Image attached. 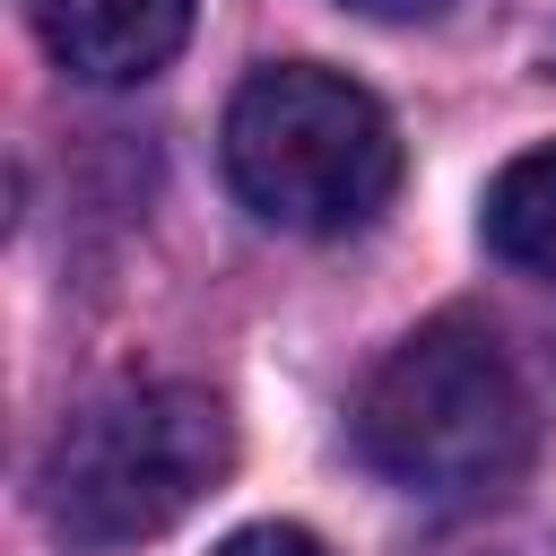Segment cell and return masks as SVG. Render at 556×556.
Here are the masks:
<instances>
[{
    "label": "cell",
    "instance_id": "6da1fadb",
    "mask_svg": "<svg viewBox=\"0 0 556 556\" xmlns=\"http://www.w3.org/2000/svg\"><path fill=\"white\" fill-rule=\"evenodd\" d=\"M348 434L374 478L460 504V495L504 486L530 460V391H521L513 356L495 348V330L443 313L365 374Z\"/></svg>",
    "mask_w": 556,
    "mask_h": 556
},
{
    "label": "cell",
    "instance_id": "7a4b0ae2",
    "mask_svg": "<svg viewBox=\"0 0 556 556\" xmlns=\"http://www.w3.org/2000/svg\"><path fill=\"white\" fill-rule=\"evenodd\" d=\"M235 469V426L200 382H113L61 417L43 452V513L70 547H130L174 530Z\"/></svg>",
    "mask_w": 556,
    "mask_h": 556
},
{
    "label": "cell",
    "instance_id": "3957f363",
    "mask_svg": "<svg viewBox=\"0 0 556 556\" xmlns=\"http://www.w3.org/2000/svg\"><path fill=\"white\" fill-rule=\"evenodd\" d=\"M226 182L278 235H356L400 191V130L356 78L278 61L226 104Z\"/></svg>",
    "mask_w": 556,
    "mask_h": 556
},
{
    "label": "cell",
    "instance_id": "277c9868",
    "mask_svg": "<svg viewBox=\"0 0 556 556\" xmlns=\"http://www.w3.org/2000/svg\"><path fill=\"white\" fill-rule=\"evenodd\" d=\"M26 9L43 52L87 87H139L191 35V0H26Z\"/></svg>",
    "mask_w": 556,
    "mask_h": 556
},
{
    "label": "cell",
    "instance_id": "5b68a950",
    "mask_svg": "<svg viewBox=\"0 0 556 556\" xmlns=\"http://www.w3.org/2000/svg\"><path fill=\"white\" fill-rule=\"evenodd\" d=\"M478 235H486L495 261H513V269H530V278H556V148H521V156L486 182Z\"/></svg>",
    "mask_w": 556,
    "mask_h": 556
},
{
    "label": "cell",
    "instance_id": "8992f818",
    "mask_svg": "<svg viewBox=\"0 0 556 556\" xmlns=\"http://www.w3.org/2000/svg\"><path fill=\"white\" fill-rule=\"evenodd\" d=\"M208 556H330L313 530H295V521H252V530H235L226 547H208Z\"/></svg>",
    "mask_w": 556,
    "mask_h": 556
},
{
    "label": "cell",
    "instance_id": "52a82bcc",
    "mask_svg": "<svg viewBox=\"0 0 556 556\" xmlns=\"http://www.w3.org/2000/svg\"><path fill=\"white\" fill-rule=\"evenodd\" d=\"M348 9H365V17H391V26H408V17H443L452 0H348Z\"/></svg>",
    "mask_w": 556,
    "mask_h": 556
}]
</instances>
